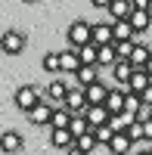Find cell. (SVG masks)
I'll list each match as a JSON object with an SVG mask.
<instances>
[{
	"label": "cell",
	"mask_w": 152,
	"mask_h": 155,
	"mask_svg": "<svg viewBox=\"0 0 152 155\" xmlns=\"http://www.w3.org/2000/svg\"><path fill=\"white\" fill-rule=\"evenodd\" d=\"M47 99V90H41V87H31V84H22L19 90H16V96H12V102H16V109L19 112H25L28 115L37 102H44Z\"/></svg>",
	"instance_id": "1"
},
{
	"label": "cell",
	"mask_w": 152,
	"mask_h": 155,
	"mask_svg": "<svg viewBox=\"0 0 152 155\" xmlns=\"http://www.w3.org/2000/svg\"><path fill=\"white\" fill-rule=\"evenodd\" d=\"M65 41H68L71 50H81V47H87V44H93V25H90V22H84V19L71 22V25H68Z\"/></svg>",
	"instance_id": "2"
},
{
	"label": "cell",
	"mask_w": 152,
	"mask_h": 155,
	"mask_svg": "<svg viewBox=\"0 0 152 155\" xmlns=\"http://www.w3.org/2000/svg\"><path fill=\"white\" fill-rule=\"evenodd\" d=\"M0 47H3V53L6 56H19L25 47H28V37H25L22 31H3V37H0Z\"/></svg>",
	"instance_id": "3"
},
{
	"label": "cell",
	"mask_w": 152,
	"mask_h": 155,
	"mask_svg": "<svg viewBox=\"0 0 152 155\" xmlns=\"http://www.w3.org/2000/svg\"><path fill=\"white\" fill-rule=\"evenodd\" d=\"M59 62H62V74H78L81 71V56H78V50H71V47H65L59 53Z\"/></svg>",
	"instance_id": "4"
},
{
	"label": "cell",
	"mask_w": 152,
	"mask_h": 155,
	"mask_svg": "<svg viewBox=\"0 0 152 155\" xmlns=\"http://www.w3.org/2000/svg\"><path fill=\"white\" fill-rule=\"evenodd\" d=\"M28 121H31L34 127H44V124H50V121H53V106H50L47 99H44V102H37V106L28 112Z\"/></svg>",
	"instance_id": "5"
},
{
	"label": "cell",
	"mask_w": 152,
	"mask_h": 155,
	"mask_svg": "<svg viewBox=\"0 0 152 155\" xmlns=\"http://www.w3.org/2000/svg\"><path fill=\"white\" fill-rule=\"evenodd\" d=\"M68 93H71V87L65 81H50L47 84V102H59V106H65Z\"/></svg>",
	"instance_id": "6"
},
{
	"label": "cell",
	"mask_w": 152,
	"mask_h": 155,
	"mask_svg": "<svg viewBox=\"0 0 152 155\" xmlns=\"http://www.w3.org/2000/svg\"><path fill=\"white\" fill-rule=\"evenodd\" d=\"M90 106V102H87V93L81 87H71V93H68V99H65V109L71 112V115H84V109Z\"/></svg>",
	"instance_id": "7"
},
{
	"label": "cell",
	"mask_w": 152,
	"mask_h": 155,
	"mask_svg": "<svg viewBox=\"0 0 152 155\" xmlns=\"http://www.w3.org/2000/svg\"><path fill=\"white\" fill-rule=\"evenodd\" d=\"M84 118L90 121V127L96 130V127H103V124H109V118H112V112H109L106 106H87V109H84Z\"/></svg>",
	"instance_id": "8"
},
{
	"label": "cell",
	"mask_w": 152,
	"mask_h": 155,
	"mask_svg": "<svg viewBox=\"0 0 152 155\" xmlns=\"http://www.w3.org/2000/svg\"><path fill=\"white\" fill-rule=\"evenodd\" d=\"M93 44H96V47H109V44H115L112 22H96V25H93Z\"/></svg>",
	"instance_id": "9"
},
{
	"label": "cell",
	"mask_w": 152,
	"mask_h": 155,
	"mask_svg": "<svg viewBox=\"0 0 152 155\" xmlns=\"http://www.w3.org/2000/svg\"><path fill=\"white\" fill-rule=\"evenodd\" d=\"M50 143H53L56 149H62V152H68V149H74L78 137H74L68 127H62V130H53V134H50Z\"/></svg>",
	"instance_id": "10"
},
{
	"label": "cell",
	"mask_w": 152,
	"mask_h": 155,
	"mask_svg": "<svg viewBox=\"0 0 152 155\" xmlns=\"http://www.w3.org/2000/svg\"><path fill=\"white\" fill-rule=\"evenodd\" d=\"M0 146H3V155H16L25 149V140L16 134V130H3V137H0Z\"/></svg>",
	"instance_id": "11"
},
{
	"label": "cell",
	"mask_w": 152,
	"mask_h": 155,
	"mask_svg": "<svg viewBox=\"0 0 152 155\" xmlns=\"http://www.w3.org/2000/svg\"><path fill=\"white\" fill-rule=\"evenodd\" d=\"M149 56H152V50H149L146 44H137V47H134V53H131V65H134V71H146Z\"/></svg>",
	"instance_id": "12"
},
{
	"label": "cell",
	"mask_w": 152,
	"mask_h": 155,
	"mask_svg": "<svg viewBox=\"0 0 152 155\" xmlns=\"http://www.w3.org/2000/svg\"><path fill=\"white\" fill-rule=\"evenodd\" d=\"M74 81H78V87H81V90H87L90 84H96V81H99V65H81V71L74 74Z\"/></svg>",
	"instance_id": "13"
},
{
	"label": "cell",
	"mask_w": 152,
	"mask_h": 155,
	"mask_svg": "<svg viewBox=\"0 0 152 155\" xmlns=\"http://www.w3.org/2000/svg\"><path fill=\"white\" fill-rule=\"evenodd\" d=\"M124 106H127V96H124L118 87H112V90H109V96H106V109H109L112 115H121Z\"/></svg>",
	"instance_id": "14"
},
{
	"label": "cell",
	"mask_w": 152,
	"mask_h": 155,
	"mask_svg": "<svg viewBox=\"0 0 152 155\" xmlns=\"http://www.w3.org/2000/svg\"><path fill=\"white\" fill-rule=\"evenodd\" d=\"M112 78H115V84H131V78H134V65H131V59H118V62H115V68H112Z\"/></svg>",
	"instance_id": "15"
},
{
	"label": "cell",
	"mask_w": 152,
	"mask_h": 155,
	"mask_svg": "<svg viewBox=\"0 0 152 155\" xmlns=\"http://www.w3.org/2000/svg\"><path fill=\"white\" fill-rule=\"evenodd\" d=\"M109 90H112V87H103L99 81H96V84H90V87L84 90V93H87V102H90V106H106Z\"/></svg>",
	"instance_id": "16"
},
{
	"label": "cell",
	"mask_w": 152,
	"mask_h": 155,
	"mask_svg": "<svg viewBox=\"0 0 152 155\" xmlns=\"http://www.w3.org/2000/svg\"><path fill=\"white\" fill-rule=\"evenodd\" d=\"M112 31H115V44H121V41H134V37H137V31H134V25H131V19H121V22H112Z\"/></svg>",
	"instance_id": "17"
},
{
	"label": "cell",
	"mask_w": 152,
	"mask_h": 155,
	"mask_svg": "<svg viewBox=\"0 0 152 155\" xmlns=\"http://www.w3.org/2000/svg\"><path fill=\"white\" fill-rule=\"evenodd\" d=\"M131 149H134V140L127 134H115V140L109 143V152L112 155H131Z\"/></svg>",
	"instance_id": "18"
},
{
	"label": "cell",
	"mask_w": 152,
	"mask_h": 155,
	"mask_svg": "<svg viewBox=\"0 0 152 155\" xmlns=\"http://www.w3.org/2000/svg\"><path fill=\"white\" fill-rule=\"evenodd\" d=\"M109 12H112V19H115V22L131 19V16H134V3H131V0H112Z\"/></svg>",
	"instance_id": "19"
},
{
	"label": "cell",
	"mask_w": 152,
	"mask_h": 155,
	"mask_svg": "<svg viewBox=\"0 0 152 155\" xmlns=\"http://www.w3.org/2000/svg\"><path fill=\"white\" fill-rule=\"evenodd\" d=\"M149 87H152V74L149 71H134V78H131V90H134V93L143 96Z\"/></svg>",
	"instance_id": "20"
},
{
	"label": "cell",
	"mask_w": 152,
	"mask_h": 155,
	"mask_svg": "<svg viewBox=\"0 0 152 155\" xmlns=\"http://www.w3.org/2000/svg\"><path fill=\"white\" fill-rule=\"evenodd\" d=\"M71 118L74 115L65 109V106H56L53 109V121H50V127H53V130H62V127H71Z\"/></svg>",
	"instance_id": "21"
},
{
	"label": "cell",
	"mask_w": 152,
	"mask_h": 155,
	"mask_svg": "<svg viewBox=\"0 0 152 155\" xmlns=\"http://www.w3.org/2000/svg\"><path fill=\"white\" fill-rule=\"evenodd\" d=\"M131 25H134V31L137 34H143L149 25H152V16H149V9H134V16H131Z\"/></svg>",
	"instance_id": "22"
},
{
	"label": "cell",
	"mask_w": 152,
	"mask_h": 155,
	"mask_svg": "<svg viewBox=\"0 0 152 155\" xmlns=\"http://www.w3.org/2000/svg\"><path fill=\"white\" fill-rule=\"evenodd\" d=\"M134 124V115H127V112H121V115H112L109 118V127L115 134H127V127Z\"/></svg>",
	"instance_id": "23"
},
{
	"label": "cell",
	"mask_w": 152,
	"mask_h": 155,
	"mask_svg": "<svg viewBox=\"0 0 152 155\" xmlns=\"http://www.w3.org/2000/svg\"><path fill=\"white\" fill-rule=\"evenodd\" d=\"M115 62H118V50H115V44L99 47V59H96V65H109V68H115Z\"/></svg>",
	"instance_id": "24"
},
{
	"label": "cell",
	"mask_w": 152,
	"mask_h": 155,
	"mask_svg": "<svg viewBox=\"0 0 152 155\" xmlns=\"http://www.w3.org/2000/svg\"><path fill=\"white\" fill-rule=\"evenodd\" d=\"M78 56H81L84 65H96V59H99V47H96V44H87V47L78 50Z\"/></svg>",
	"instance_id": "25"
},
{
	"label": "cell",
	"mask_w": 152,
	"mask_h": 155,
	"mask_svg": "<svg viewBox=\"0 0 152 155\" xmlns=\"http://www.w3.org/2000/svg\"><path fill=\"white\" fill-rule=\"evenodd\" d=\"M68 130H71L74 137H84V134H90L93 127H90V121H87L84 115H74V118H71V127H68Z\"/></svg>",
	"instance_id": "26"
},
{
	"label": "cell",
	"mask_w": 152,
	"mask_h": 155,
	"mask_svg": "<svg viewBox=\"0 0 152 155\" xmlns=\"http://www.w3.org/2000/svg\"><path fill=\"white\" fill-rule=\"evenodd\" d=\"M74 146H78L81 152H87V155H90L96 146H99V140H96V134L90 130V134H84V137H78V143H74Z\"/></svg>",
	"instance_id": "27"
},
{
	"label": "cell",
	"mask_w": 152,
	"mask_h": 155,
	"mask_svg": "<svg viewBox=\"0 0 152 155\" xmlns=\"http://www.w3.org/2000/svg\"><path fill=\"white\" fill-rule=\"evenodd\" d=\"M41 65H44V71H50V74L62 71V62H59V53H47V56L41 59Z\"/></svg>",
	"instance_id": "28"
},
{
	"label": "cell",
	"mask_w": 152,
	"mask_h": 155,
	"mask_svg": "<svg viewBox=\"0 0 152 155\" xmlns=\"http://www.w3.org/2000/svg\"><path fill=\"white\" fill-rule=\"evenodd\" d=\"M93 134H96V140H99V146H109L112 140H115V130H112L109 124H103V127H96Z\"/></svg>",
	"instance_id": "29"
},
{
	"label": "cell",
	"mask_w": 152,
	"mask_h": 155,
	"mask_svg": "<svg viewBox=\"0 0 152 155\" xmlns=\"http://www.w3.org/2000/svg\"><path fill=\"white\" fill-rule=\"evenodd\" d=\"M127 137L134 140V143H143V140H146V124H140V121H134V124L127 127Z\"/></svg>",
	"instance_id": "30"
},
{
	"label": "cell",
	"mask_w": 152,
	"mask_h": 155,
	"mask_svg": "<svg viewBox=\"0 0 152 155\" xmlns=\"http://www.w3.org/2000/svg\"><path fill=\"white\" fill-rule=\"evenodd\" d=\"M134 41H121V44H115V50H118V59H131V53H134Z\"/></svg>",
	"instance_id": "31"
},
{
	"label": "cell",
	"mask_w": 152,
	"mask_h": 155,
	"mask_svg": "<svg viewBox=\"0 0 152 155\" xmlns=\"http://www.w3.org/2000/svg\"><path fill=\"white\" fill-rule=\"evenodd\" d=\"M134 9H152V0H131Z\"/></svg>",
	"instance_id": "32"
},
{
	"label": "cell",
	"mask_w": 152,
	"mask_h": 155,
	"mask_svg": "<svg viewBox=\"0 0 152 155\" xmlns=\"http://www.w3.org/2000/svg\"><path fill=\"white\" fill-rule=\"evenodd\" d=\"M93 6H99V9H109V6H112V0H93Z\"/></svg>",
	"instance_id": "33"
},
{
	"label": "cell",
	"mask_w": 152,
	"mask_h": 155,
	"mask_svg": "<svg viewBox=\"0 0 152 155\" xmlns=\"http://www.w3.org/2000/svg\"><path fill=\"white\" fill-rule=\"evenodd\" d=\"M146 143H152V121L146 124Z\"/></svg>",
	"instance_id": "34"
},
{
	"label": "cell",
	"mask_w": 152,
	"mask_h": 155,
	"mask_svg": "<svg viewBox=\"0 0 152 155\" xmlns=\"http://www.w3.org/2000/svg\"><path fill=\"white\" fill-rule=\"evenodd\" d=\"M65 155H87V152H81V149H78V146H74V149H68V152H65Z\"/></svg>",
	"instance_id": "35"
},
{
	"label": "cell",
	"mask_w": 152,
	"mask_h": 155,
	"mask_svg": "<svg viewBox=\"0 0 152 155\" xmlns=\"http://www.w3.org/2000/svg\"><path fill=\"white\" fill-rule=\"evenodd\" d=\"M134 155H152V149H140V152H134Z\"/></svg>",
	"instance_id": "36"
},
{
	"label": "cell",
	"mask_w": 152,
	"mask_h": 155,
	"mask_svg": "<svg viewBox=\"0 0 152 155\" xmlns=\"http://www.w3.org/2000/svg\"><path fill=\"white\" fill-rule=\"evenodd\" d=\"M146 71H149V74H152V56H149V65H146Z\"/></svg>",
	"instance_id": "37"
},
{
	"label": "cell",
	"mask_w": 152,
	"mask_h": 155,
	"mask_svg": "<svg viewBox=\"0 0 152 155\" xmlns=\"http://www.w3.org/2000/svg\"><path fill=\"white\" fill-rule=\"evenodd\" d=\"M25 3H37V0H25Z\"/></svg>",
	"instance_id": "38"
}]
</instances>
